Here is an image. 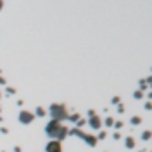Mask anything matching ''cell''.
Returning <instances> with one entry per match:
<instances>
[{
	"instance_id": "e0dca14e",
	"label": "cell",
	"mask_w": 152,
	"mask_h": 152,
	"mask_svg": "<svg viewBox=\"0 0 152 152\" xmlns=\"http://www.w3.org/2000/svg\"><path fill=\"white\" fill-rule=\"evenodd\" d=\"M4 9V0H0V11Z\"/></svg>"
},
{
	"instance_id": "5bb4252c",
	"label": "cell",
	"mask_w": 152,
	"mask_h": 152,
	"mask_svg": "<svg viewBox=\"0 0 152 152\" xmlns=\"http://www.w3.org/2000/svg\"><path fill=\"white\" fill-rule=\"evenodd\" d=\"M6 91H7L9 95H14V88H6Z\"/></svg>"
},
{
	"instance_id": "8992f818",
	"label": "cell",
	"mask_w": 152,
	"mask_h": 152,
	"mask_svg": "<svg viewBox=\"0 0 152 152\" xmlns=\"http://www.w3.org/2000/svg\"><path fill=\"white\" fill-rule=\"evenodd\" d=\"M90 127L91 129H100L102 127V120H100V116L98 115H93V116H90Z\"/></svg>"
},
{
	"instance_id": "7c38bea8",
	"label": "cell",
	"mask_w": 152,
	"mask_h": 152,
	"mask_svg": "<svg viewBox=\"0 0 152 152\" xmlns=\"http://www.w3.org/2000/svg\"><path fill=\"white\" fill-rule=\"evenodd\" d=\"M140 88H141V90L147 88V81H140Z\"/></svg>"
},
{
	"instance_id": "30bf717a",
	"label": "cell",
	"mask_w": 152,
	"mask_h": 152,
	"mask_svg": "<svg viewBox=\"0 0 152 152\" xmlns=\"http://www.w3.org/2000/svg\"><path fill=\"white\" fill-rule=\"evenodd\" d=\"M141 138H143V140H150V138H152V131H143V133H141Z\"/></svg>"
},
{
	"instance_id": "2e32d148",
	"label": "cell",
	"mask_w": 152,
	"mask_h": 152,
	"mask_svg": "<svg viewBox=\"0 0 152 152\" xmlns=\"http://www.w3.org/2000/svg\"><path fill=\"white\" fill-rule=\"evenodd\" d=\"M111 102H113V104H118V102H120V97H113V100H111Z\"/></svg>"
},
{
	"instance_id": "6da1fadb",
	"label": "cell",
	"mask_w": 152,
	"mask_h": 152,
	"mask_svg": "<svg viewBox=\"0 0 152 152\" xmlns=\"http://www.w3.org/2000/svg\"><path fill=\"white\" fill-rule=\"evenodd\" d=\"M45 133H47L49 138L61 141V140H64V138L68 136L70 131H68V127H66V125H63L61 122H57V120H50V122L47 123V127H45Z\"/></svg>"
},
{
	"instance_id": "9c48e42d",
	"label": "cell",
	"mask_w": 152,
	"mask_h": 152,
	"mask_svg": "<svg viewBox=\"0 0 152 152\" xmlns=\"http://www.w3.org/2000/svg\"><path fill=\"white\" fill-rule=\"evenodd\" d=\"M131 123H133V125H140V123H141V116H133V118H131Z\"/></svg>"
},
{
	"instance_id": "7a4b0ae2",
	"label": "cell",
	"mask_w": 152,
	"mask_h": 152,
	"mask_svg": "<svg viewBox=\"0 0 152 152\" xmlns=\"http://www.w3.org/2000/svg\"><path fill=\"white\" fill-rule=\"evenodd\" d=\"M49 113H50L52 120H57V122H63V120L68 118V109H66V106H64V104L54 102V104L49 107Z\"/></svg>"
},
{
	"instance_id": "3957f363",
	"label": "cell",
	"mask_w": 152,
	"mask_h": 152,
	"mask_svg": "<svg viewBox=\"0 0 152 152\" xmlns=\"http://www.w3.org/2000/svg\"><path fill=\"white\" fill-rule=\"evenodd\" d=\"M70 134H75V136H79L82 141H86V143H88L90 147H95L97 145V136H93V134H90V133H84V131H81V129H72V131H70Z\"/></svg>"
},
{
	"instance_id": "8fae6325",
	"label": "cell",
	"mask_w": 152,
	"mask_h": 152,
	"mask_svg": "<svg viewBox=\"0 0 152 152\" xmlns=\"http://www.w3.org/2000/svg\"><path fill=\"white\" fill-rule=\"evenodd\" d=\"M106 125H107V127H113V125H115V120H113L111 116H109V118H106Z\"/></svg>"
},
{
	"instance_id": "9a60e30c",
	"label": "cell",
	"mask_w": 152,
	"mask_h": 152,
	"mask_svg": "<svg viewBox=\"0 0 152 152\" xmlns=\"http://www.w3.org/2000/svg\"><path fill=\"white\" fill-rule=\"evenodd\" d=\"M134 97H136V98H141V97H143V93H141V91H136V93H134Z\"/></svg>"
},
{
	"instance_id": "4fadbf2b",
	"label": "cell",
	"mask_w": 152,
	"mask_h": 152,
	"mask_svg": "<svg viewBox=\"0 0 152 152\" xmlns=\"http://www.w3.org/2000/svg\"><path fill=\"white\" fill-rule=\"evenodd\" d=\"M104 138H106V131H100V134H98L97 140H104Z\"/></svg>"
},
{
	"instance_id": "ba28073f",
	"label": "cell",
	"mask_w": 152,
	"mask_h": 152,
	"mask_svg": "<svg viewBox=\"0 0 152 152\" xmlns=\"http://www.w3.org/2000/svg\"><path fill=\"white\" fill-rule=\"evenodd\" d=\"M45 115H47V111L43 109V107L38 106V107H36V111H34V116H45Z\"/></svg>"
},
{
	"instance_id": "5b68a950",
	"label": "cell",
	"mask_w": 152,
	"mask_h": 152,
	"mask_svg": "<svg viewBox=\"0 0 152 152\" xmlns=\"http://www.w3.org/2000/svg\"><path fill=\"white\" fill-rule=\"evenodd\" d=\"M47 152H63V147H61V141H57V140H52V141H49L47 143V148H45Z\"/></svg>"
},
{
	"instance_id": "52a82bcc",
	"label": "cell",
	"mask_w": 152,
	"mask_h": 152,
	"mask_svg": "<svg viewBox=\"0 0 152 152\" xmlns=\"http://www.w3.org/2000/svg\"><path fill=\"white\" fill-rule=\"evenodd\" d=\"M125 147H127V148H134V147H136V140H134L133 136H127V138H125Z\"/></svg>"
},
{
	"instance_id": "ac0fdd59",
	"label": "cell",
	"mask_w": 152,
	"mask_h": 152,
	"mask_svg": "<svg viewBox=\"0 0 152 152\" xmlns=\"http://www.w3.org/2000/svg\"><path fill=\"white\" fill-rule=\"evenodd\" d=\"M0 84H7V82H6V79H2V77H0Z\"/></svg>"
},
{
	"instance_id": "277c9868",
	"label": "cell",
	"mask_w": 152,
	"mask_h": 152,
	"mask_svg": "<svg viewBox=\"0 0 152 152\" xmlns=\"http://www.w3.org/2000/svg\"><path fill=\"white\" fill-rule=\"evenodd\" d=\"M34 113H31V111H27V109H24V111H20V115H18V120H20V123H24V125H29V123H32L34 122Z\"/></svg>"
}]
</instances>
